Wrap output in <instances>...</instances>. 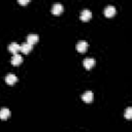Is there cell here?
Wrapping results in <instances>:
<instances>
[{"instance_id": "10", "label": "cell", "mask_w": 132, "mask_h": 132, "mask_svg": "<svg viewBox=\"0 0 132 132\" xmlns=\"http://www.w3.org/2000/svg\"><path fill=\"white\" fill-rule=\"evenodd\" d=\"M10 117V110L7 107H2L0 109V119L1 120H6Z\"/></svg>"}, {"instance_id": "12", "label": "cell", "mask_w": 132, "mask_h": 132, "mask_svg": "<svg viewBox=\"0 0 132 132\" xmlns=\"http://www.w3.org/2000/svg\"><path fill=\"white\" fill-rule=\"evenodd\" d=\"M31 50H32V45L29 44L28 42H24V43L21 44V48H20V51H21L23 54H28V53H30Z\"/></svg>"}, {"instance_id": "7", "label": "cell", "mask_w": 132, "mask_h": 132, "mask_svg": "<svg viewBox=\"0 0 132 132\" xmlns=\"http://www.w3.org/2000/svg\"><path fill=\"white\" fill-rule=\"evenodd\" d=\"M38 35L37 34H35V33H31V34H29L28 36H27V42L29 43V44H31V45H33V44H35L37 41H38Z\"/></svg>"}, {"instance_id": "1", "label": "cell", "mask_w": 132, "mask_h": 132, "mask_svg": "<svg viewBox=\"0 0 132 132\" xmlns=\"http://www.w3.org/2000/svg\"><path fill=\"white\" fill-rule=\"evenodd\" d=\"M116 12H117V9H116V7L113 5H107L104 8V14L107 18H111L112 15L116 14Z\"/></svg>"}, {"instance_id": "8", "label": "cell", "mask_w": 132, "mask_h": 132, "mask_svg": "<svg viewBox=\"0 0 132 132\" xmlns=\"http://www.w3.org/2000/svg\"><path fill=\"white\" fill-rule=\"evenodd\" d=\"M63 11V5L61 3H55L52 6V12L54 14H60Z\"/></svg>"}, {"instance_id": "14", "label": "cell", "mask_w": 132, "mask_h": 132, "mask_svg": "<svg viewBox=\"0 0 132 132\" xmlns=\"http://www.w3.org/2000/svg\"><path fill=\"white\" fill-rule=\"evenodd\" d=\"M28 2H29V0H19L20 4H27Z\"/></svg>"}, {"instance_id": "3", "label": "cell", "mask_w": 132, "mask_h": 132, "mask_svg": "<svg viewBox=\"0 0 132 132\" xmlns=\"http://www.w3.org/2000/svg\"><path fill=\"white\" fill-rule=\"evenodd\" d=\"M87 48H88V42H87V41L80 40V41L77 42V44H76V50H77V52H79V53H85V52L87 51Z\"/></svg>"}, {"instance_id": "13", "label": "cell", "mask_w": 132, "mask_h": 132, "mask_svg": "<svg viewBox=\"0 0 132 132\" xmlns=\"http://www.w3.org/2000/svg\"><path fill=\"white\" fill-rule=\"evenodd\" d=\"M125 118L128 120H130L132 118V107H130V106L127 107V109L125 111Z\"/></svg>"}, {"instance_id": "6", "label": "cell", "mask_w": 132, "mask_h": 132, "mask_svg": "<svg viewBox=\"0 0 132 132\" xmlns=\"http://www.w3.org/2000/svg\"><path fill=\"white\" fill-rule=\"evenodd\" d=\"M91 16H92V12H91L89 9H84V10H81V12H80V20H81V21L87 22V21H89V20L91 19Z\"/></svg>"}, {"instance_id": "2", "label": "cell", "mask_w": 132, "mask_h": 132, "mask_svg": "<svg viewBox=\"0 0 132 132\" xmlns=\"http://www.w3.org/2000/svg\"><path fill=\"white\" fill-rule=\"evenodd\" d=\"M81 99H82V101H85L86 103L92 102L93 99H94V94H93V92H91V91L85 92V93L82 94V96H81Z\"/></svg>"}, {"instance_id": "5", "label": "cell", "mask_w": 132, "mask_h": 132, "mask_svg": "<svg viewBox=\"0 0 132 132\" xmlns=\"http://www.w3.org/2000/svg\"><path fill=\"white\" fill-rule=\"evenodd\" d=\"M82 64H84V67L86 69H91L95 65V59H93V58H86L84 60Z\"/></svg>"}, {"instance_id": "4", "label": "cell", "mask_w": 132, "mask_h": 132, "mask_svg": "<svg viewBox=\"0 0 132 132\" xmlns=\"http://www.w3.org/2000/svg\"><path fill=\"white\" fill-rule=\"evenodd\" d=\"M20 48H21V44H19L18 42H11V43L8 45V51H9L10 53H12L13 55L18 54V52L20 51Z\"/></svg>"}, {"instance_id": "11", "label": "cell", "mask_w": 132, "mask_h": 132, "mask_svg": "<svg viewBox=\"0 0 132 132\" xmlns=\"http://www.w3.org/2000/svg\"><path fill=\"white\" fill-rule=\"evenodd\" d=\"M11 64L12 65H14V66H18V65H20L22 62H23V58H22V56L21 55H19V54H15V55H13L12 56V58H11Z\"/></svg>"}, {"instance_id": "9", "label": "cell", "mask_w": 132, "mask_h": 132, "mask_svg": "<svg viewBox=\"0 0 132 132\" xmlns=\"http://www.w3.org/2000/svg\"><path fill=\"white\" fill-rule=\"evenodd\" d=\"M16 80H18V77L13 73H8L5 77V81L7 85H13L16 82Z\"/></svg>"}]
</instances>
